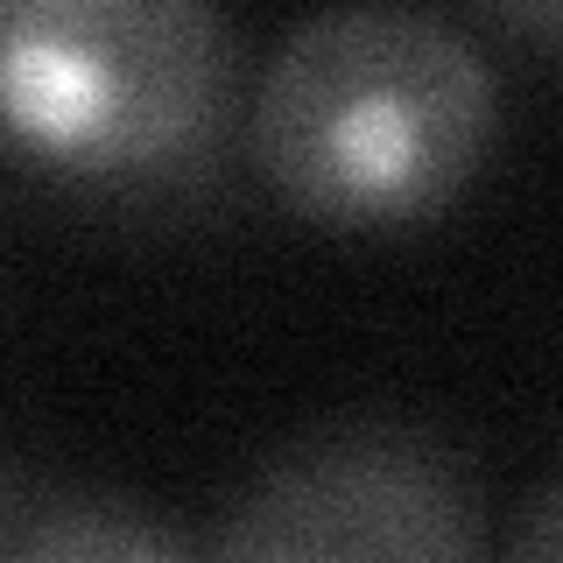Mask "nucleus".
Instances as JSON below:
<instances>
[{
	"label": "nucleus",
	"instance_id": "obj_1",
	"mask_svg": "<svg viewBox=\"0 0 563 563\" xmlns=\"http://www.w3.org/2000/svg\"><path fill=\"white\" fill-rule=\"evenodd\" d=\"M493 128V70L444 14L339 0L268 57L246 106V155L303 225L401 233L479 176Z\"/></svg>",
	"mask_w": 563,
	"mask_h": 563
},
{
	"label": "nucleus",
	"instance_id": "obj_7",
	"mask_svg": "<svg viewBox=\"0 0 563 563\" xmlns=\"http://www.w3.org/2000/svg\"><path fill=\"white\" fill-rule=\"evenodd\" d=\"M35 500H43V479L29 465H14V457H0V556H22Z\"/></svg>",
	"mask_w": 563,
	"mask_h": 563
},
{
	"label": "nucleus",
	"instance_id": "obj_3",
	"mask_svg": "<svg viewBox=\"0 0 563 563\" xmlns=\"http://www.w3.org/2000/svg\"><path fill=\"white\" fill-rule=\"evenodd\" d=\"M486 500L465 451L422 422L352 416L282 444L211 515L198 556L233 563H465Z\"/></svg>",
	"mask_w": 563,
	"mask_h": 563
},
{
	"label": "nucleus",
	"instance_id": "obj_6",
	"mask_svg": "<svg viewBox=\"0 0 563 563\" xmlns=\"http://www.w3.org/2000/svg\"><path fill=\"white\" fill-rule=\"evenodd\" d=\"M507 550L528 556V563H556L563 556V472L521 507V528H515V542H507Z\"/></svg>",
	"mask_w": 563,
	"mask_h": 563
},
{
	"label": "nucleus",
	"instance_id": "obj_5",
	"mask_svg": "<svg viewBox=\"0 0 563 563\" xmlns=\"http://www.w3.org/2000/svg\"><path fill=\"white\" fill-rule=\"evenodd\" d=\"M500 35L542 49V57H563V0H472Z\"/></svg>",
	"mask_w": 563,
	"mask_h": 563
},
{
	"label": "nucleus",
	"instance_id": "obj_4",
	"mask_svg": "<svg viewBox=\"0 0 563 563\" xmlns=\"http://www.w3.org/2000/svg\"><path fill=\"white\" fill-rule=\"evenodd\" d=\"M29 563H106V556H198V542L169 536L148 507L120 500V493L99 486H49L29 515L22 536Z\"/></svg>",
	"mask_w": 563,
	"mask_h": 563
},
{
	"label": "nucleus",
	"instance_id": "obj_2",
	"mask_svg": "<svg viewBox=\"0 0 563 563\" xmlns=\"http://www.w3.org/2000/svg\"><path fill=\"white\" fill-rule=\"evenodd\" d=\"M240 57L219 0H0V148L99 211H198L225 176Z\"/></svg>",
	"mask_w": 563,
	"mask_h": 563
}]
</instances>
